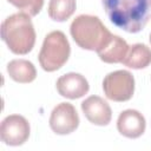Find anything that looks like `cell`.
Listing matches in <instances>:
<instances>
[{"label": "cell", "instance_id": "obj_16", "mask_svg": "<svg viewBox=\"0 0 151 151\" xmlns=\"http://www.w3.org/2000/svg\"><path fill=\"white\" fill-rule=\"evenodd\" d=\"M150 42H151V33H150Z\"/></svg>", "mask_w": 151, "mask_h": 151}, {"label": "cell", "instance_id": "obj_12", "mask_svg": "<svg viewBox=\"0 0 151 151\" xmlns=\"http://www.w3.org/2000/svg\"><path fill=\"white\" fill-rule=\"evenodd\" d=\"M7 72L9 77L21 84H28L37 77L34 65L26 59H13L7 64Z\"/></svg>", "mask_w": 151, "mask_h": 151}, {"label": "cell", "instance_id": "obj_9", "mask_svg": "<svg viewBox=\"0 0 151 151\" xmlns=\"http://www.w3.org/2000/svg\"><path fill=\"white\" fill-rule=\"evenodd\" d=\"M57 91L61 97L68 99H78L88 92L90 85L84 76L76 72L66 73L58 78Z\"/></svg>", "mask_w": 151, "mask_h": 151}, {"label": "cell", "instance_id": "obj_1", "mask_svg": "<svg viewBox=\"0 0 151 151\" xmlns=\"http://www.w3.org/2000/svg\"><path fill=\"white\" fill-rule=\"evenodd\" d=\"M110 21L129 33L140 32L151 19V0H101Z\"/></svg>", "mask_w": 151, "mask_h": 151}, {"label": "cell", "instance_id": "obj_3", "mask_svg": "<svg viewBox=\"0 0 151 151\" xmlns=\"http://www.w3.org/2000/svg\"><path fill=\"white\" fill-rule=\"evenodd\" d=\"M70 32L76 44L88 51H98L111 38L112 33L96 15L80 14L70 26Z\"/></svg>", "mask_w": 151, "mask_h": 151}, {"label": "cell", "instance_id": "obj_6", "mask_svg": "<svg viewBox=\"0 0 151 151\" xmlns=\"http://www.w3.org/2000/svg\"><path fill=\"white\" fill-rule=\"evenodd\" d=\"M31 126L27 119L20 114L7 116L0 125V138L6 145H22L29 137Z\"/></svg>", "mask_w": 151, "mask_h": 151}, {"label": "cell", "instance_id": "obj_11", "mask_svg": "<svg viewBox=\"0 0 151 151\" xmlns=\"http://www.w3.org/2000/svg\"><path fill=\"white\" fill-rule=\"evenodd\" d=\"M129 47L130 46L123 38L112 34L109 41L101 48H99L97 53L101 61L107 64H117L123 63L129 51Z\"/></svg>", "mask_w": 151, "mask_h": 151}, {"label": "cell", "instance_id": "obj_4", "mask_svg": "<svg viewBox=\"0 0 151 151\" xmlns=\"http://www.w3.org/2000/svg\"><path fill=\"white\" fill-rule=\"evenodd\" d=\"M71 46L61 31L50 32L42 42L38 59L41 68L46 72H54L61 68L68 60Z\"/></svg>", "mask_w": 151, "mask_h": 151}, {"label": "cell", "instance_id": "obj_10", "mask_svg": "<svg viewBox=\"0 0 151 151\" xmlns=\"http://www.w3.org/2000/svg\"><path fill=\"white\" fill-rule=\"evenodd\" d=\"M146 122L144 116L137 110H125L123 111L117 119V130L118 132L126 138H138L145 132Z\"/></svg>", "mask_w": 151, "mask_h": 151}, {"label": "cell", "instance_id": "obj_2", "mask_svg": "<svg viewBox=\"0 0 151 151\" xmlns=\"http://www.w3.org/2000/svg\"><path fill=\"white\" fill-rule=\"evenodd\" d=\"M35 29L31 17L26 13H15L1 22V39L14 54H27L35 44Z\"/></svg>", "mask_w": 151, "mask_h": 151}, {"label": "cell", "instance_id": "obj_8", "mask_svg": "<svg viewBox=\"0 0 151 151\" xmlns=\"http://www.w3.org/2000/svg\"><path fill=\"white\" fill-rule=\"evenodd\" d=\"M81 111L90 123L98 126H105L112 119L110 105L98 96H90L86 98L81 103Z\"/></svg>", "mask_w": 151, "mask_h": 151}, {"label": "cell", "instance_id": "obj_13", "mask_svg": "<svg viewBox=\"0 0 151 151\" xmlns=\"http://www.w3.org/2000/svg\"><path fill=\"white\" fill-rule=\"evenodd\" d=\"M122 64L133 70L147 67L151 64V48L145 44H133L129 47L126 57Z\"/></svg>", "mask_w": 151, "mask_h": 151}, {"label": "cell", "instance_id": "obj_14", "mask_svg": "<svg viewBox=\"0 0 151 151\" xmlns=\"http://www.w3.org/2000/svg\"><path fill=\"white\" fill-rule=\"evenodd\" d=\"M76 7V0H50L47 13L52 20L61 22L72 17Z\"/></svg>", "mask_w": 151, "mask_h": 151}, {"label": "cell", "instance_id": "obj_5", "mask_svg": "<svg viewBox=\"0 0 151 151\" xmlns=\"http://www.w3.org/2000/svg\"><path fill=\"white\" fill-rule=\"evenodd\" d=\"M103 90L107 99L113 101H127L134 92V78L126 70H118L105 76Z\"/></svg>", "mask_w": 151, "mask_h": 151}, {"label": "cell", "instance_id": "obj_7", "mask_svg": "<svg viewBox=\"0 0 151 151\" xmlns=\"http://www.w3.org/2000/svg\"><path fill=\"white\" fill-rule=\"evenodd\" d=\"M79 126V116L70 103L58 104L51 112L50 127L57 134H68Z\"/></svg>", "mask_w": 151, "mask_h": 151}, {"label": "cell", "instance_id": "obj_15", "mask_svg": "<svg viewBox=\"0 0 151 151\" xmlns=\"http://www.w3.org/2000/svg\"><path fill=\"white\" fill-rule=\"evenodd\" d=\"M9 4L19 8L29 17H35L44 6V0H7Z\"/></svg>", "mask_w": 151, "mask_h": 151}]
</instances>
